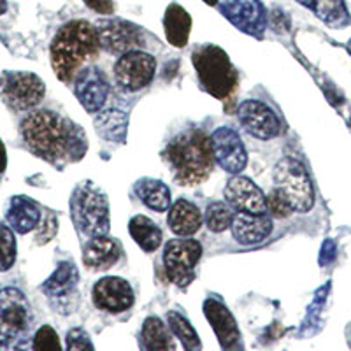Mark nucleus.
<instances>
[{
    "instance_id": "ddd939ff",
    "label": "nucleus",
    "mask_w": 351,
    "mask_h": 351,
    "mask_svg": "<svg viewBox=\"0 0 351 351\" xmlns=\"http://www.w3.org/2000/svg\"><path fill=\"white\" fill-rule=\"evenodd\" d=\"M213 153L218 165L228 174H239L247 164V153L236 130L221 127L211 136Z\"/></svg>"
},
{
    "instance_id": "6e6552de",
    "label": "nucleus",
    "mask_w": 351,
    "mask_h": 351,
    "mask_svg": "<svg viewBox=\"0 0 351 351\" xmlns=\"http://www.w3.org/2000/svg\"><path fill=\"white\" fill-rule=\"evenodd\" d=\"M46 88L32 72H4L0 76V99L16 111L32 109L43 100Z\"/></svg>"
},
{
    "instance_id": "2f4dec72",
    "label": "nucleus",
    "mask_w": 351,
    "mask_h": 351,
    "mask_svg": "<svg viewBox=\"0 0 351 351\" xmlns=\"http://www.w3.org/2000/svg\"><path fill=\"white\" fill-rule=\"evenodd\" d=\"M16 260V239L8 225L0 223V272H5Z\"/></svg>"
},
{
    "instance_id": "7ed1b4c3",
    "label": "nucleus",
    "mask_w": 351,
    "mask_h": 351,
    "mask_svg": "<svg viewBox=\"0 0 351 351\" xmlns=\"http://www.w3.org/2000/svg\"><path fill=\"white\" fill-rule=\"evenodd\" d=\"M99 36L93 25L84 20L69 21L51 43V65L56 77L69 83L84 62L99 55Z\"/></svg>"
},
{
    "instance_id": "a878e982",
    "label": "nucleus",
    "mask_w": 351,
    "mask_h": 351,
    "mask_svg": "<svg viewBox=\"0 0 351 351\" xmlns=\"http://www.w3.org/2000/svg\"><path fill=\"white\" fill-rule=\"evenodd\" d=\"M128 118L120 109H108L95 118V130L108 143H125Z\"/></svg>"
},
{
    "instance_id": "c85d7f7f",
    "label": "nucleus",
    "mask_w": 351,
    "mask_h": 351,
    "mask_svg": "<svg viewBox=\"0 0 351 351\" xmlns=\"http://www.w3.org/2000/svg\"><path fill=\"white\" fill-rule=\"evenodd\" d=\"M141 348L148 351H160V350H174L176 344L172 341V335L169 334L167 327L162 324V319L156 316H149L143 325L141 332Z\"/></svg>"
},
{
    "instance_id": "4be33fe9",
    "label": "nucleus",
    "mask_w": 351,
    "mask_h": 351,
    "mask_svg": "<svg viewBox=\"0 0 351 351\" xmlns=\"http://www.w3.org/2000/svg\"><path fill=\"white\" fill-rule=\"evenodd\" d=\"M202 219L199 208L190 200H176L172 208H169L167 223L176 236H193L195 232H199Z\"/></svg>"
},
{
    "instance_id": "72a5a7b5",
    "label": "nucleus",
    "mask_w": 351,
    "mask_h": 351,
    "mask_svg": "<svg viewBox=\"0 0 351 351\" xmlns=\"http://www.w3.org/2000/svg\"><path fill=\"white\" fill-rule=\"evenodd\" d=\"M32 348L36 351H60L62 344L58 339V334L49 325H44L34 335Z\"/></svg>"
},
{
    "instance_id": "b1692460",
    "label": "nucleus",
    "mask_w": 351,
    "mask_h": 351,
    "mask_svg": "<svg viewBox=\"0 0 351 351\" xmlns=\"http://www.w3.org/2000/svg\"><path fill=\"white\" fill-rule=\"evenodd\" d=\"M134 192L139 197L141 202L153 211L164 213L171 208V190L160 180L143 178L134 184Z\"/></svg>"
},
{
    "instance_id": "cd10ccee",
    "label": "nucleus",
    "mask_w": 351,
    "mask_h": 351,
    "mask_svg": "<svg viewBox=\"0 0 351 351\" xmlns=\"http://www.w3.org/2000/svg\"><path fill=\"white\" fill-rule=\"evenodd\" d=\"M306 8L313 9L316 16L328 27L341 28L350 23V14L344 0H297Z\"/></svg>"
},
{
    "instance_id": "6ab92c4d",
    "label": "nucleus",
    "mask_w": 351,
    "mask_h": 351,
    "mask_svg": "<svg viewBox=\"0 0 351 351\" xmlns=\"http://www.w3.org/2000/svg\"><path fill=\"white\" fill-rule=\"evenodd\" d=\"M204 315L209 319L213 330L218 335V341L223 350H234L239 348V328L236 319L232 316L221 300L208 299L204 302Z\"/></svg>"
},
{
    "instance_id": "f8f14e48",
    "label": "nucleus",
    "mask_w": 351,
    "mask_h": 351,
    "mask_svg": "<svg viewBox=\"0 0 351 351\" xmlns=\"http://www.w3.org/2000/svg\"><path fill=\"white\" fill-rule=\"evenodd\" d=\"M77 280L80 276L76 265L71 262H62L49 276V280L43 285V291L55 307V311L69 315L76 307Z\"/></svg>"
},
{
    "instance_id": "dca6fc26",
    "label": "nucleus",
    "mask_w": 351,
    "mask_h": 351,
    "mask_svg": "<svg viewBox=\"0 0 351 351\" xmlns=\"http://www.w3.org/2000/svg\"><path fill=\"white\" fill-rule=\"evenodd\" d=\"M93 302L99 309L116 315L134 306V290L123 278H102L93 287Z\"/></svg>"
},
{
    "instance_id": "9d476101",
    "label": "nucleus",
    "mask_w": 351,
    "mask_h": 351,
    "mask_svg": "<svg viewBox=\"0 0 351 351\" xmlns=\"http://www.w3.org/2000/svg\"><path fill=\"white\" fill-rule=\"evenodd\" d=\"M156 62L149 53L134 49L120 56L114 64L116 84L125 92H137L148 86L155 77Z\"/></svg>"
},
{
    "instance_id": "5701e85b",
    "label": "nucleus",
    "mask_w": 351,
    "mask_h": 351,
    "mask_svg": "<svg viewBox=\"0 0 351 351\" xmlns=\"http://www.w3.org/2000/svg\"><path fill=\"white\" fill-rule=\"evenodd\" d=\"M5 218H8V223L11 225L12 230L18 232V234H27L39 225V206L25 195L12 197Z\"/></svg>"
},
{
    "instance_id": "4c0bfd02",
    "label": "nucleus",
    "mask_w": 351,
    "mask_h": 351,
    "mask_svg": "<svg viewBox=\"0 0 351 351\" xmlns=\"http://www.w3.org/2000/svg\"><path fill=\"white\" fill-rule=\"evenodd\" d=\"M5 167H8V153H5L4 143L0 141V174L5 171Z\"/></svg>"
},
{
    "instance_id": "f257e3e1",
    "label": "nucleus",
    "mask_w": 351,
    "mask_h": 351,
    "mask_svg": "<svg viewBox=\"0 0 351 351\" xmlns=\"http://www.w3.org/2000/svg\"><path fill=\"white\" fill-rule=\"evenodd\" d=\"M21 136L37 156L53 164L65 155H71V160H80L86 152L83 130L53 111L28 114L21 121Z\"/></svg>"
},
{
    "instance_id": "7c9ffc66",
    "label": "nucleus",
    "mask_w": 351,
    "mask_h": 351,
    "mask_svg": "<svg viewBox=\"0 0 351 351\" xmlns=\"http://www.w3.org/2000/svg\"><path fill=\"white\" fill-rule=\"evenodd\" d=\"M230 204L225 202H213L206 209V225L211 232H223L232 225L234 211Z\"/></svg>"
},
{
    "instance_id": "20e7f679",
    "label": "nucleus",
    "mask_w": 351,
    "mask_h": 351,
    "mask_svg": "<svg viewBox=\"0 0 351 351\" xmlns=\"http://www.w3.org/2000/svg\"><path fill=\"white\" fill-rule=\"evenodd\" d=\"M200 86L218 100L230 99L237 88V71L232 65L227 53L218 46L206 44L197 48L192 55Z\"/></svg>"
},
{
    "instance_id": "f3484780",
    "label": "nucleus",
    "mask_w": 351,
    "mask_h": 351,
    "mask_svg": "<svg viewBox=\"0 0 351 351\" xmlns=\"http://www.w3.org/2000/svg\"><path fill=\"white\" fill-rule=\"evenodd\" d=\"M219 11L243 32L258 39L263 36L265 11L258 0H228L225 4H219Z\"/></svg>"
},
{
    "instance_id": "f704fd0d",
    "label": "nucleus",
    "mask_w": 351,
    "mask_h": 351,
    "mask_svg": "<svg viewBox=\"0 0 351 351\" xmlns=\"http://www.w3.org/2000/svg\"><path fill=\"white\" fill-rule=\"evenodd\" d=\"M67 350H93L90 335L83 328H72L67 334Z\"/></svg>"
},
{
    "instance_id": "bb28decb",
    "label": "nucleus",
    "mask_w": 351,
    "mask_h": 351,
    "mask_svg": "<svg viewBox=\"0 0 351 351\" xmlns=\"http://www.w3.org/2000/svg\"><path fill=\"white\" fill-rule=\"evenodd\" d=\"M128 232H130L132 239L139 244L141 250L144 252H155L158 250V246L162 244V230L156 227V223L153 219H149L148 216L137 215L130 219L128 223Z\"/></svg>"
},
{
    "instance_id": "1a4fd4ad",
    "label": "nucleus",
    "mask_w": 351,
    "mask_h": 351,
    "mask_svg": "<svg viewBox=\"0 0 351 351\" xmlns=\"http://www.w3.org/2000/svg\"><path fill=\"white\" fill-rule=\"evenodd\" d=\"M202 256V246L193 239L169 241L164 252L167 278L180 288H186L195 280V265Z\"/></svg>"
},
{
    "instance_id": "c9c22d12",
    "label": "nucleus",
    "mask_w": 351,
    "mask_h": 351,
    "mask_svg": "<svg viewBox=\"0 0 351 351\" xmlns=\"http://www.w3.org/2000/svg\"><path fill=\"white\" fill-rule=\"evenodd\" d=\"M55 232H56V218L53 213H49V215L46 216V219L43 221V230H40V234L37 236V239H40L39 243H48V241L55 236Z\"/></svg>"
},
{
    "instance_id": "c756f323",
    "label": "nucleus",
    "mask_w": 351,
    "mask_h": 351,
    "mask_svg": "<svg viewBox=\"0 0 351 351\" xmlns=\"http://www.w3.org/2000/svg\"><path fill=\"white\" fill-rule=\"evenodd\" d=\"M167 324H169V328L172 330V334L181 341V344H183L186 350L197 351L202 348V343H200L195 328L190 325V322H188L183 315H180V313H176V311H169Z\"/></svg>"
},
{
    "instance_id": "a19ab883",
    "label": "nucleus",
    "mask_w": 351,
    "mask_h": 351,
    "mask_svg": "<svg viewBox=\"0 0 351 351\" xmlns=\"http://www.w3.org/2000/svg\"><path fill=\"white\" fill-rule=\"evenodd\" d=\"M346 48H348V53H350V55H351V39H350V43H348Z\"/></svg>"
},
{
    "instance_id": "37998d69",
    "label": "nucleus",
    "mask_w": 351,
    "mask_h": 351,
    "mask_svg": "<svg viewBox=\"0 0 351 351\" xmlns=\"http://www.w3.org/2000/svg\"><path fill=\"white\" fill-rule=\"evenodd\" d=\"M350 125H351V118H350Z\"/></svg>"
},
{
    "instance_id": "412c9836",
    "label": "nucleus",
    "mask_w": 351,
    "mask_h": 351,
    "mask_svg": "<svg viewBox=\"0 0 351 351\" xmlns=\"http://www.w3.org/2000/svg\"><path fill=\"white\" fill-rule=\"evenodd\" d=\"M121 255V246L118 241L108 236L92 237L84 247L83 262L90 271H108L114 265Z\"/></svg>"
},
{
    "instance_id": "423d86ee",
    "label": "nucleus",
    "mask_w": 351,
    "mask_h": 351,
    "mask_svg": "<svg viewBox=\"0 0 351 351\" xmlns=\"http://www.w3.org/2000/svg\"><path fill=\"white\" fill-rule=\"evenodd\" d=\"M32 325V309L18 288L0 290V350L20 344Z\"/></svg>"
},
{
    "instance_id": "aec40b11",
    "label": "nucleus",
    "mask_w": 351,
    "mask_h": 351,
    "mask_svg": "<svg viewBox=\"0 0 351 351\" xmlns=\"http://www.w3.org/2000/svg\"><path fill=\"white\" fill-rule=\"evenodd\" d=\"M230 228L237 243L244 244V246H252V244L262 243L271 234L272 219L267 213L255 215V213L239 211L232 218Z\"/></svg>"
},
{
    "instance_id": "0eeeda50",
    "label": "nucleus",
    "mask_w": 351,
    "mask_h": 351,
    "mask_svg": "<svg viewBox=\"0 0 351 351\" xmlns=\"http://www.w3.org/2000/svg\"><path fill=\"white\" fill-rule=\"evenodd\" d=\"M274 183L283 190L295 213L311 211L315 206V188L307 169L295 158L280 160L274 167Z\"/></svg>"
},
{
    "instance_id": "393cba45",
    "label": "nucleus",
    "mask_w": 351,
    "mask_h": 351,
    "mask_svg": "<svg viewBox=\"0 0 351 351\" xmlns=\"http://www.w3.org/2000/svg\"><path fill=\"white\" fill-rule=\"evenodd\" d=\"M165 36L174 48H183L192 30V18L180 4H171L164 18Z\"/></svg>"
},
{
    "instance_id": "ea45409f",
    "label": "nucleus",
    "mask_w": 351,
    "mask_h": 351,
    "mask_svg": "<svg viewBox=\"0 0 351 351\" xmlns=\"http://www.w3.org/2000/svg\"><path fill=\"white\" fill-rule=\"evenodd\" d=\"M204 2H206V4H208V5H216V4H218V0H204Z\"/></svg>"
},
{
    "instance_id": "58836bf2",
    "label": "nucleus",
    "mask_w": 351,
    "mask_h": 351,
    "mask_svg": "<svg viewBox=\"0 0 351 351\" xmlns=\"http://www.w3.org/2000/svg\"><path fill=\"white\" fill-rule=\"evenodd\" d=\"M5 11V0H0V14Z\"/></svg>"
},
{
    "instance_id": "a211bd4d",
    "label": "nucleus",
    "mask_w": 351,
    "mask_h": 351,
    "mask_svg": "<svg viewBox=\"0 0 351 351\" xmlns=\"http://www.w3.org/2000/svg\"><path fill=\"white\" fill-rule=\"evenodd\" d=\"M225 199L234 209L255 215L267 213V199L263 192L244 176H234L225 186Z\"/></svg>"
},
{
    "instance_id": "79ce46f5",
    "label": "nucleus",
    "mask_w": 351,
    "mask_h": 351,
    "mask_svg": "<svg viewBox=\"0 0 351 351\" xmlns=\"http://www.w3.org/2000/svg\"><path fill=\"white\" fill-rule=\"evenodd\" d=\"M350 343H351V328H350Z\"/></svg>"
},
{
    "instance_id": "39448f33",
    "label": "nucleus",
    "mask_w": 351,
    "mask_h": 351,
    "mask_svg": "<svg viewBox=\"0 0 351 351\" xmlns=\"http://www.w3.org/2000/svg\"><path fill=\"white\" fill-rule=\"evenodd\" d=\"M71 216L77 230L86 237L108 236L109 202L106 193L92 181L77 184L71 197Z\"/></svg>"
},
{
    "instance_id": "4468645a",
    "label": "nucleus",
    "mask_w": 351,
    "mask_h": 351,
    "mask_svg": "<svg viewBox=\"0 0 351 351\" xmlns=\"http://www.w3.org/2000/svg\"><path fill=\"white\" fill-rule=\"evenodd\" d=\"M74 93L88 112L100 111L109 95L108 77L97 67L81 69L74 76Z\"/></svg>"
},
{
    "instance_id": "9b49d317",
    "label": "nucleus",
    "mask_w": 351,
    "mask_h": 351,
    "mask_svg": "<svg viewBox=\"0 0 351 351\" xmlns=\"http://www.w3.org/2000/svg\"><path fill=\"white\" fill-rule=\"evenodd\" d=\"M97 36H99L100 48L112 55H125L134 49H141L144 46V36L141 28L130 21L111 18V20H100L95 25Z\"/></svg>"
},
{
    "instance_id": "473e14b6",
    "label": "nucleus",
    "mask_w": 351,
    "mask_h": 351,
    "mask_svg": "<svg viewBox=\"0 0 351 351\" xmlns=\"http://www.w3.org/2000/svg\"><path fill=\"white\" fill-rule=\"evenodd\" d=\"M265 199H267V211L271 213L274 218H288L291 213H295L293 208H291L288 197L285 195L283 190H280L278 186L272 188V192L269 193Z\"/></svg>"
},
{
    "instance_id": "f03ea898",
    "label": "nucleus",
    "mask_w": 351,
    "mask_h": 351,
    "mask_svg": "<svg viewBox=\"0 0 351 351\" xmlns=\"http://www.w3.org/2000/svg\"><path fill=\"white\" fill-rule=\"evenodd\" d=\"M164 160L176 183L181 186H197L208 180L215 167L211 137L197 128L181 132L164 149Z\"/></svg>"
},
{
    "instance_id": "2eb2a0df",
    "label": "nucleus",
    "mask_w": 351,
    "mask_h": 351,
    "mask_svg": "<svg viewBox=\"0 0 351 351\" xmlns=\"http://www.w3.org/2000/svg\"><path fill=\"white\" fill-rule=\"evenodd\" d=\"M239 121L247 134L262 141L274 139L281 132L280 118L260 100H246L241 104Z\"/></svg>"
},
{
    "instance_id": "e433bc0d",
    "label": "nucleus",
    "mask_w": 351,
    "mask_h": 351,
    "mask_svg": "<svg viewBox=\"0 0 351 351\" xmlns=\"http://www.w3.org/2000/svg\"><path fill=\"white\" fill-rule=\"evenodd\" d=\"M84 4L93 11L100 12V14H112L114 12L112 0H84Z\"/></svg>"
}]
</instances>
